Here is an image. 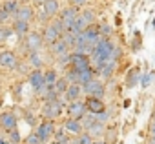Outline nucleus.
<instances>
[{
    "mask_svg": "<svg viewBox=\"0 0 155 144\" xmlns=\"http://www.w3.org/2000/svg\"><path fill=\"white\" fill-rule=\"evenodd\" d=\"M62 33H64V26H62V22H60L58 18H55L51 24H48V26L44 28V33H42L44 44L51 46L53 42H57V40L62 37Z\"/></svg>",
    "mask_w": 155,
    "mask_h": 144,
    "instance_id": "1",
    "label": "nucleus"
},
{
    "mask_svg": "<svg viewBox=\"0 0 155 144\" xmlns=\"http://www.w3.org/2000/svg\"><path fill=\"white\" fill-rule=\"evenodd\" d=\"M55 124H53V120H48V119H44L42 122H38L37 124V128H35V133H37V137L40 139V142L42 144H48L51 139H53V133H55Z\"/></svg>",
    "mask_w": 155,
    "mask_h": 144,
    "instance_id": "2",
    "label": "nucleus"
},
{
    "mask_svg": "<svg viewBox=\"0 0 155 144\" xmlns=\"http://www.w3.org/2000/svg\"><path fill=\"white\" fill-rule=\"evenodd\" d=\"M62 104H64L62 99L44 102V106H42V115H44V119H48V120L58 119V117L62 115Z\"/></svg>",
    "mask_w": 155,
    "mask_h": 144,
    "instance_id": "3",
    "label": "nucleus"
},
{
    "mask_svg": "<svg viewBox=\"0 0 155 144\" xmlns=\"http://www.w3.org/2000/svg\"><path fill=\"white\" fill-rule=\"evenodd\" d=\"M22 44H24V49H26L28 53H35V51H40V49H42V46H44V38H42L40 33H37V31H29V33L24 37Z\"/></svg>",
    "mask_w": 155,
    "mask_h": 144,
    "instance_id": "4",
    "label": "nucleus"
},
{
    "mask_svg": "<svg viewBox=\"0 0 155 144\" xmlns=\"http://www.w3.org/2000/svg\"><path fill=\"white\" fill-rule=\"evenodd\" d=\"M77 17H79V11H77V8H73V6H68L66 9H62V11H60L58 20L62 22L64 31H69V29L73 28V24H75Z\"/></svg>",
    "mask_w": 155,
    "mask_h": 144,
    "instance_id": "5",
    "label": "nucleus"
},
{
    "mask_svg": "<svg viewBox=\"0 0 155 144\" xmlns=\"http://www.w3.org/2000/svg\"><path fill=\"white\" fill-rule=\"evenodd\" d=\"M86 102L84 100H73V102H69L68 104V115H69V119H75V120H82L84 117H86Z\"/></svg>",
    "mask_w": 155,
    "mask_h": 144,
    "instance_id": "6",
    "label": "nucleus"
},
{
    "mask_svg": "<svg viewBox=\"0 0 155 144\" xmlns=\"http://www.w3.org/2000/svg\"><path fill=\"white\" fill-rule=\"evenodd\" d=\"M82 91H84L88 97H99V99H102L106 88H104V82H102V80L93 79V80H90L86 86H82Z\"/></svg>",
    "mask_w": 155,
    "mask_h": 144,
    "instance_id": "7",
    "label": "nucleus"
},
{
    "mask_svg": "<svg viewBox=\"0 0 155 144\" xmlns=\"http://www.w3.org/2000/svg\"><path fill=\"white\" fill-rule=\"evenodd\" d=\"M29 86L33 88L35 93H42L46 88V79H44V71L42 69H33L29 73Z\"/></svg>",
    "mask_w": 155,
    "mask_h": 144,
    "instance_id": "8",
    "label": "nucleus"
},
{
    "mask_svg": "<svg viewBox=\"0 0 155 144\" xmlns=\"http://www.w3.org/2000/svg\"><path fill=\"white\" fill-rule=\"evenodd\" d=\"M71 67H73V69H77V71H84V69L91 67L90 55H84V53H75V51H71Z\"/></svg>",
    "mask_w": 155,
    "mask_h": 144,
    "instance_id": "9",
    "label": "nucleus"
},
{
    "mask_svg": "<svg viewBox=\"0 0 155 144\" xmlns=\"http://www.w3.org/2000/svg\"><path fill=\"white\" fill-rule=\"evenodd\" d=\"M84 102H86V110H88L90 113H93V115H99V113L106 111V104H104V100L99 99V97H86Z\"/></svg>",
    "mask_w": 155,
    "mask_h": 144,
    "instance_id": "10",
    "label": "nucleus"
},
{
    "mask_svg": "<svg viewBox=\"0 0 155 144\" xmlns=\"http://www.w3.org/2000/svg\"><path fill=\"white\" fill-rule=\"evenodd\" d=\"M18 66V58L13 51L6 49V51H0V67H6V69H13Z\"/></svg>",
    "mask_w": 155,
    "mask_h": 144,
    "instance_id": "11",
    "label": "nucleus"
},
{
    "mask_svg": "<svg viewBox=\"0 0 155 144\" xmlns=\"http://www.w3.org/2000/svg\"><path fill=\"white\" fill-rule=\"evenodd\" d=\"M0 128L4 131H11L17 128V115L13 111H2L0 113Z\"/></svg>",
    "mask_w": 155,
    "mask_h": 144,
    "instance_id": "12",
    "label": "nucleus"
},
{
    "mask_svg": "<svg viewBox=\"0 0 155 144\" xmlns=\"http://www.w3.org/2000/svg\"><path fill=\"white\" fill-rule=\"evenodd\" d=\"M82 93H84V91H82V86H81V84H69L68 90H66V93H64L60 99L69 104V102H73V100H79Z\"/></svg>",
    "mask_w": 155,
    "mask_h": 144,
    "instance_id": "13",
    "label": "nucleus"
},
{
    "mask_svg": "<svg viewBox=\"0 0 155 144\" xmlns=\"http://www.w3.org/2000/svg\"><path fill=\"white\" fill-rule=\"evenodd\" d=\"M62 128H64V129H66L69 135H73V137H79L81 133H84L82 122H81V120H75V119H66Z\"/></svg>",
    "mask_w": 155,
    "mask_h": 144,
    "instance_id": "14",
    "label": "nucleus"
},
{
    "mask_svg": "<svg viewBox=\"0 0 155 144\" xmlns=\"http://www.w3.org/2000/svg\"><path fill=\"white\" fill-rule=\"evenodd\" d=\"M33 17H35V9H33L29 4H20L18 11H17V15H15L17 20H24V22H31Z\"/></svg>",
    "mask_w": 155,
    "mask_h": 144,
    "instance_id": "15",
    "label": "nucleus"
},
{
    "mask_svg": "<svg viewBox=\"0 0 155 144\" xmlns=\"http://www.w3.org/2000/svg\"><path fill=\"white\" fill-rule=\"evenodd\" d=\"M49 51H51V55L57 58V57H60V55H64V53H69L71 49H69V46H68L62 38H58L57 42H53V44L49 46Z\"/></svg>",
    "mask_w": 155,
    "mask_h": 144,
    "instance_id": "16",
    "label": "nucleus"
},
{
    "mask_svg": "<svg viewBox=\"0 0 155 144\" xmlns=\"http://www.w3.org/2000/svg\"><path fill=\"white\" fill-rule=\"evenodd\" d=\"M11 29H13L15 35H18V37H26V35L29 33V22H24V20H17V18H13Z\"/></svg>",
    "mask_w": 155,
    "mask_h": 144,
    "instance_id": "17",
    "label": "nucleus"
},
{
    "mask_svg": "<svg viewBox=\"0 0 155 144\" xmlns=\"http://www.w3.org/2000/svg\"><path fill=\"white\" fill-rule=\"evenodd\" d=\"M42 9H44V11L53 18L55 15H58V9H60V0H44Z\"/></svg>",
    "mask_w": 155,
    "mask_h": 144,
    "instance_id": "18",
    "label": "nucleus"
},
{
    "mask_svg": "<svg viewBox=\"0 0 155 144\" xmlns=\"http://www.w3.org/2000/svg\"><path fill=\"white\" fill-rule=\"evenodd\" d=\"M4 9V13L9 17V18H15V15H17V11H18V8H20V4H18V0H6V2L0 6Z\"/></svg>",
    "mask_w": 155,
    "mask_h": 144,
    "instance_id": "19",
    "label": "nucleus"
},
{
    "mask_svg": "<svg viewBox=\"0 0 155 144\" xmlns=\"http://www.w3.org/2000/svg\"><path fill=\"white\" fill-rule=\"evenodd\" d=\"M28 64L33 67V69H40L44 66V58H42V53L40 51H35V53H28Z\"/></svg>",
    "mask_w": 155,
    "mask_h": 144,
    "instance_id": "20",
    "label": "nucleus"
},
{
    "mask_svg": "<svg viewBox=\"0 0 155 144\" xmlns=\"http://www.w3.org/2000/svg\"><path fill=\"white\" fill-rule=\"evenodd\" d=\"M115 67H117V62H115V60H108V62H106L99 71H97V75H101L102 79H110V77L113 75Z\"/></svg>",
    "mask_w": 155,
    "mask_h": 144,
    "instance_id": "21",
    "label": "nucleus"
},
{
    "mask_svg": "<svg viewBox=\"0 0 155 144\" xmlns=\"http://www.w3.org/2000/svg\"><path fill=\"white\" fill-rule=\"evenodd\" d=\"M91 137H93V140H97V139H101L102 135H104V124L102 122H99V120H95L88 129H86Z\"/></svg>",
    "mask_w": 155,
    "mask_h": 144,
    "instance_id": "22",
    "label": "nucleus"
},
{
    "mask_svg": "<svg viewBox=\"0 0 155 144\" xmlns=\"http://www.w3.org/2000/svg\"><path fill=\"white\" fill-rule=\"evenodd\" d=\"M95 79V71H93V67H88V69H84V71H79V84L81 86H86L90 80H93Z\"/></svg>",
    "mask_w": 155,
    "mask_h": 144,
    "instance_id": "23",
    "label": "nucleus"
},
{
    "mask_svg": "<svg viewBox=\"0 0 155 144\" xmlns=\"http://www.w3.org/2000/svg\"><path fill=\"white\" fill-rule=\"evenodd\" d=\"M64 79H66L69 84H79V71L73 69V67L69 66L68 71H66V75H64Z\"/></svg>",
    "mask_w": 155,
    "mask_h": 144,
    "instance_id": "24",
    "label": "nucleus"
},
{
    "mask_svg": "<svg viewBox=\"0 0 155 144\" xmlns=\"http://www.w3.org/2000/svg\"><path fill=\"white\" fill-rule=\"evenodd\" d=\"M79 17H81L88 26L95 24V11H93V9H84L82 13H79Z\"/></svg>",
    "mask_w": 155,
    "mask_h": 144,
    "instance_id": "25",
    "label": "nucleus"
},
{
    "mask_svg": "<svg viewBox=\"0 0 155 144\" xmlns=\"http://www.w3.org/2000/svg\"><path fill=\"white\" fill-rule=\"evenodd\" d=\"M68 86H69V82L64 79V77H58L57 79V82H55V90H57V93L62 97L64 93H66V90H68Z\"/></svg>",
    "mask_w": 155,
    "mask_h": 144,
    "instance_id": "26",
    "label": "nucleus"
},
{
    "mask_svg": "<svg viewBox=\"0 0 155 144\" xmlns=\"http://www.w3.org/2000/svg\"><path fill=\"white\" fill-rule=\"evenodd\" d=\"M44 79H46V84H55L57 79H58V71H57V69H48V71H44Z\"/></svg>",
    "mask_w": 155,
    "mask_h": 144,
    "instance_id": "27",
    "label": "nucleus"
},
{
    "mask_svg": "<svg viewBox=\"0 0 155 144\" xmlns=\"http://www.w3.org/2000/svg\"><path fill=\"white\" fill-rule=\"evenodd\" d=\"M13 35V29L9 28V26H4V24H0V44L2 42H6L9 37Z\"/></svg>",
    "mask_w": 155,
    "mask_h": 144,
    "instance_id": "28",
    "label": "nucleus"
},
{
    "mask_svg": "<svg viewBox=\"0 0 155 144\" xmlns=\"http://www.w3.org/2000/svg\"><path fill=\"white\" fill-rule=\"evenodd\" d=\"M75 144H93V137L86 131V133H81L79 137H77V142Z\"/></svg>",
    "mask_w": 155,
    "mask_h": 144,
    "instance_id": "29",
    "label": "nucleus"
},
{
    "mask_svg": "<svg viewBox=\"0 0 155 144\" xmlns=\"http://www.w3.org/2000/svg\"><path fill=\"white\" fill-rule=\"evenodd\" d=\"M99 29H101V37H104V38H110V37L113 35V28H111V26H108V24L99 26Z\"/></svg>",
    "mask_w": 155,
    "mask_h": 144,
    "instance_id": "30",
    "label": "nucleus"
},
{
    "mask_svg": "<svg viewBox=\"0 0 155 144\" xmlns=\"http://www.w3.org/2000/svg\"><path fill=\"white\" fill-rule=\"evenodd\" d=\"M9 133V142H13V144H18L22 139H20V133H18V129L15 128V129H11V131H8Z\"/></svg>",
    "mask_w": 155,
    "mask_h": 144,
    "instance_id": "31",
    "label": "nucleus"
},
{
    "mask_svg": "<svg viewBox=\"0 0 155 144\" xmlns=\"http://www.w3.org/2000/svg\"><path fill=\"white\" fill-rule=\"evenodd\" d=\"M95 120H97V119H95V115H93V113H91L90 117H84V119L81 120V122H82V128H84V131H86V129H88V128H90V126L95 122Z\"/></svg>",
    "mask_w": 155,
    "mask_h": 144,
    "instance_id": "32",
    "label": "nucleus"
},
{
    "mask_svg": "<svg viewBox=\"0 0 155 144\" xmlns=\"http://www.w3.org/2000/svg\"><path fill=\"white\" fill-rule=\"evenodd\" d=\"M24 142H26V144H42V142H40V139L37 137V133H35V131H33V133H29V135L26 137V140H24Z\"/></svg>",
    "mask_w": 155,
    "mask_h": 144,
    "instance_id": "33",
    "label": "nucleus"
},
{
    "mask_svg": "<svg viewBox=\"0 0 155 144\" xmlns=\"http://www.w3.org/2000/svg\"><path fill=\"white\" fill-rule=\"evenodd\" d=\"M137 77H139V73H137V69L130 71V77H128V86H133V84L137 82Z\"/></svg>",
    "mask_w": 155,
    "mask_h": 144,
    "instance_id": "34",
    "label": "nucleus"
},
{
    "mask_svg": "<svg viewBox=\"0 0 155 144\" xmlns=\"http://www.w3.org/2000/svg\"><path fill=\"white\" fill-rule=\"evenodd\" d=\"M88 4V0H69V6H73V8H77V9H79V8H84Z\"/></svg>",
    "mask_w": 155,
    "mask_h": 144,
    "instance_id": "35",
    "label": "nucleus"
},
{
    "mask_svg": "<svg viewBox=\"0 0 155 144\" xmlns=\"http://www.w3.org/2000/svg\"><path fill=\"white\" fill-rule=\"evenodd\" d=\"M150 82H151V73H146V75L142 77L140 84H142V88H148V86H150Z\"/></svg>",
    "mask_w": 155,
    "mask_h": 144,
    "instance_id": "36",
    "label": "nucleus"
},
{
    "mask_svg": "<svg viewBox=\"0 0 155 144\" xmlns=\"http://www.w3.org/2000/svg\"><path fill=\"white\" fill-rule=\"evenodd\" d=\"M26 122L29 124V126H35V119H33V115L29 113V115H26Z\"/></svg>",
    "mask_w": 155,
    "mask_h": 144,
    "instance_id": "37",
    "label": "nucleus"
},
{
    "mask_svg": "<svg viewBox=\"0 0 155 144\" xmlns=\"http://www.w3.org/2000/svg\"><path fill=\"white\" fill-rule=\"evenodd\" d=\"M93 144H106V142L102 139H97V140H93Z\"/></svg>",
    "mask_w": 155,
    "mask_h": 144,
    "instance_id": "38",
    "label": "nucleus"
},
{
    "mask_svg": "<svg viewBox=\"0 0 155 144\" xmlns=\"http://www.w3.org/2000/svg\"><path fill=\"white\" fill-rule=\"evenodd\" d=\"M0 144H8V140H6L4 137H0Z\"/></svg>",
    "mask_w": 155,
    "mask_h": 144,
    "instance_id": "39",
    "label": "nucleus"
},
{
    "mask_svg": "<svg viewBox=\"0 0 155 144\" xmlns=\"http://www.w3.org/2000/svg\"><path fill=\"white\" fill-rule=\"evenodd\" d=\"M35 4H44V0H33Z\"/></svg>",
    "mask_w": 155,
    "mask_h": 144,
    "instance_id": "40",
    "label": "nucleus"
},
{
    "mask_svg": "<svg viewBox=\"0 0 155 144\" xmlns=\"http://www.w3.org/2000/svg\"><path fill=\"white\" fill-rule=\"evenodd\" d=\"M151 122H155V111L151 113Z\"/></svg>",
    "mask_w": 155,
    "mask_h": 144,
    "instance_id": "41",
    "label": "nucleus"
},
{
    "mask_svg": "<svg viewBox=\"0 0 155 144\" xmlns=\"http://www.w3.org/2000/svg\"><path fill=\"white\" fill-rule=\"evenodd\" d=\"M148 144H155V140H151V139H150V142H148Z\"/></svg>",
    "mask_w": 155,
    "mask_h": 144,
    "instance_id": "42",
    "label": "nucleus"
}]
</instances>
